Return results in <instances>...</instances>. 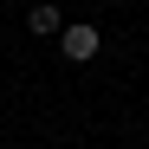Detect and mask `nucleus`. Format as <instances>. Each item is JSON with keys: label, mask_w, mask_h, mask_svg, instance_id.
I'll return each instance as SVG.
<instances>
[{"label": "nucleus", "mask_w": 149, "mask_h": 149, "mask_svg": "<svg viewBox=\"0 0 149 149\" xmlns=\"http://www.w3.org/2000/svg\"><path fill=\"white\" fill-rule=\"evenodd\" d=\"M97 45H104V39H97V26H84V19L58 33V52H65L71 65H84V58H97Z\"/></svg>", "instance_id": "nucleus-1"}, {"label": "nucleus", "mask_w": 149, "mask_h": 149, "mask_svg": "<svg viewBox=\"0 0 149 149\" xmlns=\"http://www.w3.org/2000/svg\"><path fill=\"white\" fill-rule=\"evenodd\" d=\"M26 26H33V33H65V26H58V7H52V0H39V7L26 13Z\"/></svg>", "instance_id": "nucleus-2"}]
</instances>
